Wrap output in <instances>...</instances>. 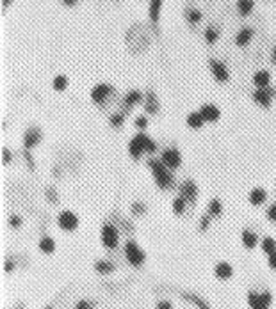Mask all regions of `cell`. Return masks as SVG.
<instances>
[{"label": "cell", "instance_id": "1", "mask_svg": "<svg viewBox=\"0 0 276 309\" xmlns=\"http://www.w3.org/2000/svg\"><path fill=\"white\" fill-rule=\"evenodd\" d=\"M148 167H150L151 174L155 178L159 189H162V190H169V189H173L175 181H173L171 171L167 169L161 158H150L148 160Z\"/></svg>", "mask_w": 276, "mask_h": 309}, {"label": "cell", "instance_id": "2", "mask_svg": "<svg viewBox=\"0 0 276 309\" xmlns=\"http://www.w3.org/2000/svg\"><path fill=\"white\" fill-rule=\"evenodd\" d=\"M125 256L127 259H129V263L134 265V267H141V265L146 261L145 251H143L134 240H129V242L125 243Z\"/></svg>", "mask_w": 276, "mask_h": 309}, {"label": "cell", "instance_id": "3", "mask_svg": "<svg viewBox=\"0 0 276 309\" xmlns=\"http://www.w3.org/2000/svg\"><path fill=\"white\" fill-rule=\"evenodd\" d=\"M102 243L107 249H116L120 243V233L116 229V226H112L110 222L102 226Z\"/></svg>", "mask_w": 276, "mask_h": 309}, {"label": "cell", "instance_id": "4", "mask_svg": "<svg viewBox=\"0 0 276 309\" xmlns=\"http://www.w3.org/2000/svg\"><path fill=\"white\" fill-rule=\"evenodd\" d=\"M57 224L63 231H75L78 227V217L73 211L64 210L57 215Z\"/></svg>", "mask_w": 276, "mask_h": 309}, {"label": "cell", "instance_id": "5", "mask_svg": "<svg viewBox=\"0 0 276 309\" xmlns=\"http://www.w3.org/2000/svg\"><path fill=\"white\" fill-rule=\"evenodd\" d=\"M146 139H148V135L145 134H137L132 137V140L129 142V153L132 158H141V154L146 151Z\"/></svg>", "mask_w": 276, "mask_h": 309}, {"label": "cell", "instance_id": "6", "mask_svg": "<svg viewBox=\"0 0 276 309\" xmlns=\"http://www.w3.org/2000/svg\"><path fill=\"white\" fill-rule=\"evenodd\" d=\"M161 160L164 162L167 169H177L182 164V156H180V151L177 148H167V150L162 151Z\"/></svg>", "mask_w": 276, "mask_h": 309}, {"label": "cell", "instance_id": "7", "mask_svg": "<svg viewBox=\"0 0 276 309\" xmlns=\"http://www.w3.org/2000/svg\"><path fill=\"white\" fill-rule=\"evenodd\" d=\"M110 93H112V87H110L109 84H98V86H94V89L91 91V100H93L96 105H104Z\"/></svg>", "mask_w": 276, "mask_h": 309}, {"label": "cell", "instance_id": "8", "mask_svg": "<svg viewBox=\"0 0 276 309\" xmlns=\"http://www.w3.org/2000/svg\"><path fill=\"white\" fill-rule=\"evenodd\" d=\"M210 71H212L214 78L218 80V82H226L228 80V69H226V66H224L221 61H216V59H212L210 61Z\"/></svg>", "mask_w": 276, "mask_h": 309}, {"label": "cell", "instance_id": "9", "mask_svg": "<svg viewBox=\"0 0 276 309\" xmlns=\"http://www.w3.org/2000/svg\"><path fill=\"white\" fill-rule=\"evenodd\" d=\"M275 96V91L273 89H257L255 93H253V100H255L258 105L262 107H269L271 105V98Z\"/></svg>", "mask_w": 276, "mask_h": 309}, {"label": "cell", "instance_id": "10", "mask_svg": "<svg viewBox=\"0 0 276 309\" xmlns=\"http://www.w3.org/2000/svg\"><path fill=\"white\" fill-rule=\"evenodd\" d=\"M180 196H182L185 201H196L198 187L194 185V181H191V180L184 181V185L180 187Z\"/></svg>", "mask_w": 276, "mask_h": 309}, {"label": "cell", "instance_id": "11", "mask_svg": "<svg viewBox=\"0 0 276 309\" xmlns=\"http://www.w3.org/2000/svg\"><path fill=\"white\" fill-rule=\"evenodd\" d=\"M41 140V132L37 128H29L27 130L25 137H23V146H25V150L29 151L31 148L37 146V142Z\"/></svg>", "mask_w": 276, "mask_h": 309}, {"label": "cell", "instance_id": "12", "mask_svg": "<svg viewBox=\"0 0 276 309\" xmlns=\"http://www.w3.org/2000/svg\"><path fill=\"white\" fill-rule=\"evenodd\" d=\"M200 112H202L205 121H210V123L219 119V108L216 107V105H212V103H205V105H202Z\"/></svg>", "mask_w": 276, "mask_h": 309}, {"label": "cell", "instance_id": "13", "mask_svg": "<svg viewBox=\"0 0 276 309\" xmlns=\"http://www.w3.org/2000/svg\"><path fill=\"white\" fill-rule=\"evenodd\" d=\"M266 199H267V192L264 190V189H260V187L253 189V190L250 192V196H248V201H250L253 206L264 205V203H266Z\"/></svg>", "mask_w": 276, "mask_h": 309}, {"label": "cell", "instance_id": "14", "mask_svg": "<svg viewBox=\"0 0 276 309\" xmlns=\"http://www.w3.org/2000/svg\"><path fill=\"white\" fill-rule=\"evenodd\" d=\"M269 82H271V75L266 69H260V71H257L253 75V84L257 86V89H267Z\"/></svg>", "mask_w": 276, "mask_h": 309}, {"label": "cell", "instance_id": "15", "mask_svg": "<svg viewBox=\"0 0 276 309\" xmlns=\"http://www.w3.org/2000/svg\"><path fill=\"white\" fill-rule=\"evenodd\" d=\"M161 11H162V0H150V11H148V16H150V21L153 25L159 23Z\"/></svg>", "mask_w": 276, "mask_h": 309}, {"label": "cell", "instance_id": "16", "mask_svg": "<svg viewBox=\"0 0 276 309\" xmlns=\"http://www.w3.org/2000/svg\"><path fill=\"white\" fill-rule=\"evenodd\" d=\"M214 272H216V277H219V279H230L232 275H234V268H232L230 263L221 261V263L216 265Z\"/></svg>", "mask_w": 276, "mask_h": 309}, {"label": "cell", "instance_id": "17", "mask_svg": "<svg viewBox=\"0 0 276 309\" xmlns=\"http://www.w3.org/2000/svg\"><path fill=\"white\" fill-rule=\"evenodd\" d=\"M251 37H253V29H250V27H244L242 31L235 36V43L239 45V47H246L248 43L251 41Z\"/></svg>", "mask_w": 276, "mask_h": 309}, {"label": "cell", "instance_id": "18", "mask_svg": "<svg viewBox=\"0 0 276 309\" xmlns=\"http://www.w3.org/2000/svg\"><path fill=\"white\" fill-rule=\"evenodd\" d=\"M257 243H258V237H257L251 229H244V231H242V245H244L246 249H253Z\"/></svg>", "mask_w": 276, "mask_h": 309}, {"label": "cell", "instance_id": "19", "mask_svg": "<svg viewBox=\"0 0 276 309\" xmlns=\"http://www.w3.org/2000/svg\"><path fill=\"white\" fill-rule=\"evenodd\" d=\"M145 108L148 114H155L159 112V100H157L155 93H148L146 94V102H145Z\"/></svg>", "mask_w": 276, "mask_h": 309}, {"label": "cell", "instance_id": "20", "mask_svg": "<svg viewBox=\"0 0 276 309\" xmlns=\"http://www.w3.org/2000/svg\"><path fill=\"white\" fill-rule=\"evenodd\" d=\"M203 123H205V119H203V116H202V112H191L187 116V124L191 128L198 130L203 126Z\"/></svg>", "mask_w": 276, "mask_h": 309}, {"label": "cell", "instance_id": "21", "mask_svg": "<svg viewBox=\"0 0 276 309\" xmlns=\"http://www.w3.org/2000/svg\"><path fill=\"white\" fill-rule=\"evenodd\" d=\"M39 251L45 254H52L55 251V242H54V238L50 237H43L39 240Z\"/></svg>", "mask_w": 276, "mask_h": 309}, {"label": "cell", "instance_id": "22", "mask_svg": "<svg viewBox=\"0 0 276 309\" xmlns=\"http://www.w3.org/2000/svg\"><path fill=\"white\" fill-rule=\"evenodd\" d=\"M255 2L253 0H237V11L240 13V16H248L253 11Z\"/></svg>", "mask_w": 276, "mask_h": 309}, {"label": "cell", "instance_id": "23", "mask_svg": "<svg viewBox=\"0 0 276 309\" xmlns=\"http://www.w3.org/2000/svg\"><path fill=\"white\" fill-rule=\"evenodd\" d=\"M141 93L139 91H129V94L125 96V108L129 110V108H132L134 105H137V103L141 102Z\"/></svg>", "mask_w": 276, "mask_h": 309}, {"label": "cell", "instance_id": "24", "mask_svg": "<svg viewBox=\"0 0 276 309\" xmlns=\"http://www.w3.org/2000/svg\"><path fill=\"white\" fill-rule=\"evenodd\" d=\"M223 213V205L219 199H212V201L208 203V215L210 217H219Z\"/></svg>", "mask_w": 276, "mask_h": 309}, {"label": "cell", "instance_id": "25", "mask_svg": "<svg viewBox=\"0 0 276 309\" xmlns=\"http://www.w3.org/2000/svg\"><path fill=\"white\" fill-rule=\"evenodd\" d=\"M262 251H264L267 256H271L273 253H276V242H275V238H271V237L264 238V240H262Z\"/></svg>", "mask_w": 276, "mask_h": 309}, {"label": "cell", "instance_id": "26", "mask_svg": "<svg viewBox=\"0 0 276 309\" xmlns=\"http://www.w3.org/2000/svg\"><path fill=\"white\" fill-rule=\"evenodd\" d=\"M94 270L98 274H110L112 270H114V265L110 261H105V259H102V261H96V265H94Z\"/></svg>", "mask_w": 276, "mask_h": 309}, {"label": "cell", "instance_id": "27", "mask_svg": "<svg viewBox=\"0 0 276 309\" xmlns=\"http://www.w3.org/2000/svg\"><path fill=\"white\" fill-rule=\"evenodd\" d=\"M248 304H250L251 309H266V308H262L260 293H255V292H251V293L248 295Z\"/></svg>", "mask_w": 276, "mask_h": 309}, {"label": "cell", "instance_id": "28", "mask_svg": "<svg viewBox=\"0 0 276 309\" xmlns=\"http://www.w3.org/2000/svg\"><path fill=\"white\" fill-rule=\"evenodd\" d=\"M68 86V78L64 77V75H57V77L54 78V89L55 91H64Z\"/></svg>", "mask_w": 276, "mask_h": 309}, {"label": "cell", "instance_id": "29", "mask_svg": "<svg viewBox=\"0 0 276 309\" xmlns=\"http://www.w3.org/2000/svg\"><path fill=\"white\" fill-rule=\"evenodd\" d=\"M184 210H185V199L180 196L173 201V211H175L177 215H180V213H184Z\"/></svg>", "mask_w": 276, "mask_h": 309}, {"label": "cell", "instance_id": "30", "mask_svg": "<svg viewBox=\"0 0 276 309\" xmlns=\"http://www.w3.org/2000/svg\"><path fill=\"white\" fill-rule=\"evenodd\" d=\"M184 297H185V299H187V300H193L194 304L198 306L200 309H210V308H208V306H207V302H205V300H202V299H200V297H196V295L184 293Z\"/></svg>", "mask_w": 276, "mask_h": 309}, {"label": "cell", "instance_id": "31", "mask_svg": "<svg viewBox=\"0 0 276 309\" xmlns=\"http://www.w3.org/2000/svg\"><path fill=\"white\" fill-rule=\"evenodd\" d=\"M219 37V32L214 29V27H208L207 31H205V39H207V43H216V39Z\"/></svg>", "mask_w": 276, "mask_h": 309}, {"label": "cell", "instance_id": "32", "mask_svg": "<svg viewBox=\"0 0 276 309\" xmlns=\"http://www.w3.org/2000/svg\"><path fill=\"white\" fill-rule=\"evenodd\" d=\"M187 20L191 21V23H198L200 20H202V13L196 9H189L187 11Z\"/></svg>", "mask_w": 276, "mask_h": 309}, {"label": "cell", "instance_id": "33", "mask_svg": "<svg viewBox=\"0 0 276 309\" xmlns=\"http://www.w3.org/2000/svg\"><path fill=\"white\" fill-rule=\"evenodd\" d=\"M123 119H125V114L118 112V114H114V116L110 118V124H112V126H116V128H120L121 124H123Z\"/></svg>", "mask_w": 276, "mask_h": 309}, {"label": "cell", "instance_id": "34", "mask_svg": "<svg viewBox=\"0 0 276 309\" xmlns=\"http://www.w3.org/2000/svg\"><path fill=\"white\" fill-rule=\"evenodd\" d=\"M260 302H262V308H269V304L273 302V295L267 293V292H264V293H260Z\"/></svg>", "mask_w": 276, "mask_h": 309}, {"label": "cell", "instance_id": "35", "mask_svg": "<svg viewBox=\"0 0 276 309\" xmlns=\"http://www.w3.org/2000/svg\"><path fill=\"white\" fill-rule=\"evenodd\" d=\"M146 211V206L143 203H134L132 205V213H136V215H143Z\"/></svg>", "mask_w": 276, "mask_h": 309}, {"label": "cell", "instance_id": "36", "mask_svg": "<svg viewBox=\"0 0 276 309\" xmlns=\"http://www.w3.org/2000/svg\"><path fill=\"white\" fill-rule=\"evenodd\" d=\"M93 302H89V300H78L77 304H75V309H93Z\"/></svg>", "mask_w": 276, "mask_h": 309}, {"label": "cell", "instance_id": "37", "mask_svg": "<svg viewBox=\"0 0 276 309\" xmlns=\"http://www.w3.org/2000/svg\"><path fill=\"white\" fill-rule=\"evenodd\" d=\"M134 123H136V126L139 130H145L146 126H148V119L145 118V116H139V118L136 119V121H134Z\"/></svg>", "mask_w": 276, "mask_h": 309}, {"label": "cell", "instance_id": "38", "mask_svg": "<svg viewBox=\"0 0 276 309\" xmlns=\"http://www.w3.org/2000/svg\"><path fill=\"white\" fill-rule=\"evenodd\" d=\"M267 219L271 222H276V203H273V205L269 206V210H267Z\"/></svg>", "mask_w": 276, "mask_h": 309}, {"label": "cell", "instance_id": "39", "mask_svg": "<svg viewBox=\"0 0 276 309\" xmlns=\"http://www.w3.org/2000/svg\"><path fill=\"white\" fill-rule=\"evenodd\" d=\"M146 151H148L150 154H151V153H155V151H157V144L150 139V137L146 139Z\"/></svg>", "mask_w": 276, "mask_h": 309}, {"label": "cell", "instance_id": "40", "mask_svg": "<svg viewBox=\"0 0 276 309\" xmlns=\"http://www.w3.org/2000/svg\"><path fill=\"white\" fill-rule=\"evenodd\" d=\"M208 222H210V215L202 217V221H200V229H202V231H205V229L208 227Z\"/></svg>", "mask_w": 276, "mask_h": 309}, {"label": "cell", "instance_id": "41", "mask_svg": "<svg viewBox=\"0 0 276 309\" xmlns=\"http://www.w3.org/2000/svg\"><path fill=\"white\" fill-rule=\"evenodd\" d=\"M20 224H21V219H20V217L13 215V217L9 219V226H11V227H18Z\"/></svg>", "mask_w": 276, "mask_h": 309}, {"label": "cell", "instance_id": "42", "mask_svg": "<svg viewBox=\"0 0 276 309\" xmlns=\"http://www.w3.org/2000/svg\"><path fill=\"white\" fill-rule=\"evenodd\" d=\"M155 309H173V306H171V302H167V300H161V302L157 304Z\"/></svg>", "mask_w": 276, "mask_h": 309}, {"label": "cell", "instance_id": "43", "mask_svg": "<svg viewBox=\"0 0 276 309\" xmlns=\"http://www.w3.org/2000/svg\"><path fill=\"white\" fill-rule=\"evenodd\" d=\"M11 158H13V156H11V151H9V150H4V151H2V162H4V164H9Z\"/></svg>", "mask_w": 276, "mask_h": 309}, {"label": "cell", "instance_id": "44", "mask_svg": "<svg viewBox=\"0 0 276 309\" xmlns=\"http://www.w3.org/2000/svg\"><path fill=\"white\" fill-rule=\"evenodd\" d=\"M269 267H271L273 270H276V253H273L271 256H269Z\"/></svg>", "mask_w": 276, "mask_h": 309}, {"label": "cell", "instance_id": "45", "mask_svg": "<svg viewBox=\"0 0 276 309\" xmlns=\"http://www.w3.org/2000/svg\"><path fill=\"white\" fill-rule=\"evenodd\" d=\"M4 268H5V272H11V270H13V261H5Z\"/></svg>", "mask_w": 276, "mask_h": 309}, {"label": "cell", "instance_id": "46", "mask_svg": "<svg viewBox=\"0 0 276 309\" xmlns=\"http://www.w3.org/2000/svg\"><path fill=\"white\" fill-rule=\"evenodd\" d=\"M271 61L275 62V64H276V47L273 48V52H271Z\"/></svg>", "mask_w": 276, "mask_h": 309}, {"label": "cell", "instance_id": "47", "mask_svg": "<svg viewBox=\"0 0 276 309\" xmlns=\"http://www.w3.org/2000/svg\"><path fill=\"white\" fill-rule=\"evenodd\" d=\"M63 4H66V5H73V4H77V0H63Z\"/></svg>", "mask_w": 276, "mask_h": 309}, {"label": "cell", "instance_id": "48", "mask_svg": "<svg viewBox=\"0 0 276 309\" xmlns=\"http://www.w3.org/2000/svg\"><path fill=\"white\" fill-rule=\"evenodd\" d=\"M2 4H4V7H7L11 4V0H2Z\"/></svg>", "mask_w": 276, "mask_h": 309}, {"label": "cell", "instance_id": "49", "mask_svg": "<svg viewBox=\"0 0 276 309\" xmlns=\"http://www.w3.org/2000/svg\"><path fill=\"white\" fill-rule=\"evenodd\" d=\"M45 309H52V308H50V306H48V308H45Z\"/></svg>", "mask_w": 276, "mask_h": 309}]
</instances>
